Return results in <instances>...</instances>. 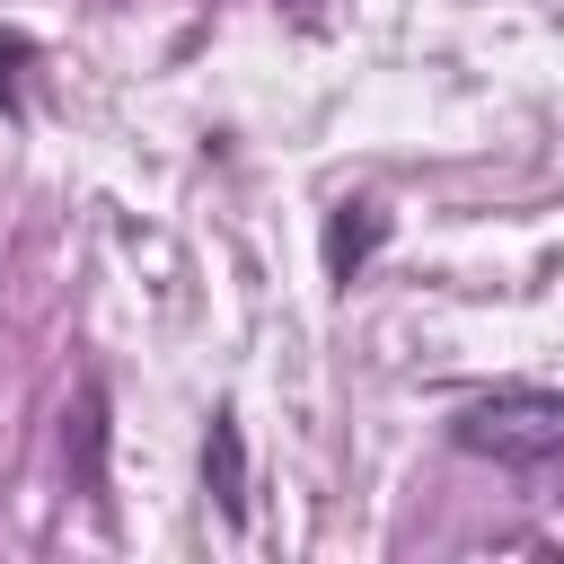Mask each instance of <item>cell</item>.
<instances>
[{
  "label": "cell",
  "mask_w": 564,
  "mask_h": 564,
  "mask_svg": "<svg viewBox=\"0 0 564 564\" xmlns=\"http://www.w3.org/2000/svg\"><path fill=\"white\" fill-rule=\"evenodd\" d=\"M203 485H212L220 520H247V441H238V414H212V441H203Z\"/></svg>",
  "instance_id": "cell-2"
},
{
  "label": "cell",
  "mask_w": 564,
  "mask_h": 564,
  "mask_svg": "<svg viewBox=\"0 0 564 564\" xmlns=\"http://www.w3.org/2000/svg\"><path fill=\"white\" fill-rule=\"evenodd\" d=\"M35 44L18 35V26H0V115H18V62H26Z\"/></svg>",
  "instance_id": "cell-5"
},
{
  "label": "cell",
  "mask_w": 564,
  "mask_h": 564,
  "mask_svg": "<svg viewBox=\"0 0 564 564\" xmlns=\"http://www.w3.org/2000/svg\"><path fill=\"white\" fill-rule=\"evenodd\" d=\"M449 441L467 458H494L502 476L564 485V397L555 388H494L449 414Z\"/></svg>",
  "instance_id": "cell-1"
},
{
  "label": "cell",
  "mask_w": 564,
  "mask_h": 564,
  "mask_svg": "<svg viewBox=\"0 0 564 564\" xmlns=\"http://www.w3.org/2000/svg\"><path fill=\"white\" fill-rule=\"evenodd\" d=\"M70 458H79V494L106 511V388H97V379L79 388V414H70Z\"/></svg>",
  "instance_id": "cell-3"
},
{
  "label": "cell",
  "mask_w": 564,
  "mask_h": 564,
  "mask_svg": "<svg viewBox=\"0 0 564 564\" xmlns=\"http://www.w3.org/2000/svg\"><path fill=\"white\" fill-rule=\"evenodd\" d=\"M379 238H388V220H379L370 203H344V212H335V229H326V273L344 282V273H352V264H361Z\"/></svg>",
  "instance_id": "cell-4"
}]
</instances>
